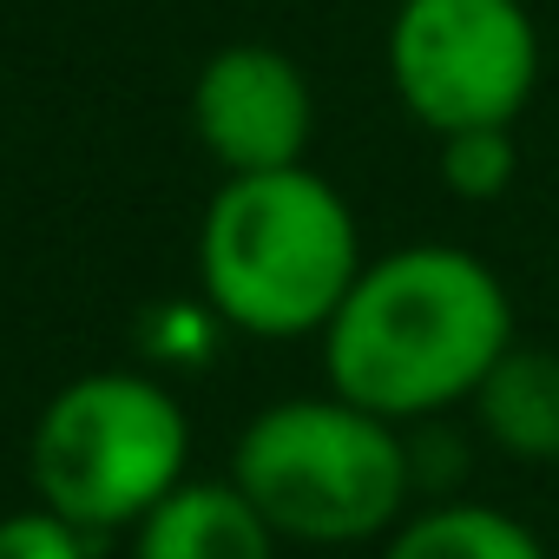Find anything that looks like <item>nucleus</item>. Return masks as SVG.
Instances as JSON below:
<instances>
[{"label": "nucleus", "instance_id": "nucleus-1", "mask_svg": "<svg viewBox=\"0 0 559 559\" xmlns=\"http://www.w3.org/2000/svg\"><path fill=\"white\" fill-rule=\"evenodd\" d=\"M507 284L461 243H402L362 263L356 290L323 330L330 395L382 415L421 421L474 402L487 369L513 349Z\"/></svg>", "mask_w": 559, "mask_h": 559}, {"label": "nucleus", "instance_id": "nucleus-2", "mask_svg": "<svg viewBox=\"0 0 559 559\" xmlns=\"http://www.w3.org/2000/svg\"><path fill=\"white\" fill-rule=\"evenodd\" d=\"M362 263L356 211L310 165L224 178L198 230L204 304L243 336H323Z\"/></svg>", "mask_w": 559, "mask_h": 559}, {"label": "nucleus", "instance_id": "nucleus-3", "mask_svg": "<svg viewBox=\"0 0 559 559\" xmlns=\"http://www.w3.org/2000/svg\"><path fill=\"white\" fill-rule=\"evenodd\" d=\"M230 480L250 493L276 539L349 546L402 526L415 467L395 421L343 395H290L237 435Z\"/></svg>", "mask_w": 559, "mask_h": 559}, {"label": "nucleus", "instance_id": "nucleus-4", "mask_svg": "<svg viewBox=\"0 0 559 559\" xmlns=\"http://www.w3.org/2000/svg\"><path fill=\"white\" fill-rule=\"evenodd\" d=\"M185 454L191 421L171 389L132 369H99L40 408L27 474L40 507L86 533H112L139 526L171 487H185Z\"/></svg>", "mask_w": 559, "mask_h": 559}, {"label": "nucleus", "instance_id": "nucleus-5", "mask_svg": "<svg viewBox=\"0 0 559 559\" xmlns=\"http://www.w3.org/2000/svg\"><path fill=\"white\" fill-rule=\"evenodd\" d=\"M389 80L435 139L513 126L539 86V27L520 0H402L389 21Z\"/></svg>", "mask_w": 559, "mask_h": 559}, {"label": "nucleus", "instance_id": "nucleus-6", "mask_svg": "<svg viewBox=\"0 0 559 559\" xmlns=\"http://www.w3.org/2000/svg\"><path fill=\"white\" fill-rule=\"evenodd\" d=\"M191 126H198L204 152L224 165V178L290 171L310 152L317 99L290 53L237 40L204 60V73L191 86Z\"/></svg>", "mask_w": 559, "mask_h": 559}, {"label": "nucleus", "instance_id": "nucleus-7", "mask_svg": "<svg viewBox=\"0 0 559 559\" xmlns=\"http://www.w3.org/2000/svg\"><path fill=\"white\" fill-rule=\"evenodd\" d=\"M276 533L237 480H185L139 520V559H270Z\"/></svg>", "mask_w": 559, "mask_h": 559}, {"label": "nucleus", "instance_id": "nucleus-8", "mask_svg": "<svg viewBox=\"0 0 559 559\" xmlns=\"http://www.w3.org/2000/svg\"><path fill=\"white\" fill-rule=\"evenodd\" d=\"M474 415L507 461H559V349L513 343L474 389Z\"/></svg>", "mask_w": 559, "mask_h": 559}, {"label": "nucleus", "instance_id": "nucleus-9", "mask_svg": "<svg viewBox=\"0 0 559 559\" xmlns=\"http://www.w3.org/2000/svg\"><path fill=\"white\" fill-rule=\"evenodd\" d=\"M382 559H546L539 533L500 507H474V500H448V507H421L389 533Z\"/></svg>", "mask_w": 559, "mask_h": 559}, {"label": "nucleus", "instance_id": "nucleus-10", "mask_svg": "<svg viewBox=\"0 0 559 559\" xmlns=\"http://www.w3.org/2000/svg\"><path fill=\"white\" fill-rule=\"evenodd\" d=\"M435 165H441V185H448L454 198H467V204H493V198H507V191H513V178H520L513 126L448 132V139H441V152H435Z\"/></svg>", "mask_w": 559, "mask_h": 559}, {"label": "nucleus", "instance_id": "nucleus-11", "mask_svg": "<svg viewBox=\"0 0 559 559\" xmlns=\"http://www.w3.org/2000/svg\"><path fill=\"white\" fill-rule=\"evenodd\" d=\"M0 559H86V526L60 520L53 507H27L0 520Z\"/></svg>", "mask_w": 559, "mask_h": 559}]
</instances>
